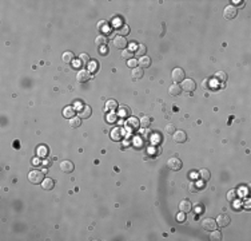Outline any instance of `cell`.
<instances>
[{
	"label": "cell",
	"mask_w": 251,
	"mask_h": 241,
	"mask_svg": "<svg viewBox=\"0 0 251 241\" xmlns=\"http://www.w3.org/2000/svg\"><path fill=\"white\" fill-rule=\"evenodd\" d=\"M223 16H225L227 20L234 19V17L236 16V8H235L234 6H232V4L227 6V7L225 8V11H223Z\"/></svg>",
	"instance_id": "cell-7"
},
{
	"label": "cell",
	"mask_w": 251,
	"mask_h": 241,
	"mask_svg": "<svg viewBox=\"0 0 251 241\" xmlns=\"http://www.w3.org/2000/svg\"><path fill=\"white\" fill-rule=\"evenodd\" d=\"M215 80H217V82H226V80H227V74L225 73V71H217V74H215Z\"/></svg>",
	"instance_id": "cell-22"
},
{
	"label": "cell",
	"mask_w": 251,
	"mask_h": 241,
	"mask_svg": "<svg viewBox=\"0 0 251 241\" xmlns=\"http://www.w3.org/2000/svg\"><path fill=\"white\" fill-rule=\"evenodd\" d=\"M122 58H123V59L130 60V59L132 58V51H131V50H124V51L122 52Z\"/></svg>",
	"instance_id": "cell-36"
},
{
	"label": "cell",
	"mask_w": 251,
	"mask_h": 241,
	"mask_svg": "<svg viewBox=\"0 0 251 241\" xmlns=\"http://www.w3.org/2000/svg\"><path fill=\"white\" fill-rule=\"evenodd\" d=\"M106 109H107V110H110V111H115L116 109H118V102H116L115 99H110V101H107V103H106Z\"/></svg>",
	"instance_id": "cell-24"
},
{
	"label": "cell",
	"mask_w": 251,
	"mask_h": 241,
	"mask_svg": "<svg viewBox=\"0 0 251 241\" xmlns=\"http://www.w3.org/2000/svg\"><path fill=\"white\" fill-rule=\"evenodd\" d=\"M199 176H200V178H202L203 181H208L210 178H211V174H210V172L207 170V169H200Z\"/></svg>",
	"instance_id": "cell-27"
},
{
	"label": "cell",
	"mask_w": 251,
	"mask_h": 241,
	"mask_svg": "<svg viewBox=\"0 0 251 241\" xmlns=\"http://www.w3.org/2000/svg\"><path fill=\"white\" fill-rule=\"evenodd\" d=\"M60 170L66 174H70L74 172V163L71 161H62L60 162Z\"/></svg>",
	"instance_id": "cell-9"
},
{
	"label": "cell",
	"mask_w": 251,
	"mask_h": 241,
	"mask_svg": "<svg viewBox=\"0 0 251 241\" xmlns=\"http://www.w3.org/2000/svg\"><path fill=\"white\" fill-rule=\"evenodd\" d=\"M208 83H210V79H208V78H207V79H204V80H203V83H202V87H203L204 90H208V88H210V87H208Z\"/></svg>",
	"instance_id": "cell-38"
},
{
	"label": "cell",
	"mask_w": 251,
	"mask_h": 241,
	"mask_svg": "<svg viewBox=\"0 0 251 241\" xmlns=\"http://www.w3.org/2000/svg\"><path fill=\"white\" fill-rule=\"evenodd\" d=\"M96 70H98V63H96V62L95 60L89 62V63H88V71H89V73H95Z\"/></svg>",
	"instance_id": "cell-35"
},
{
	"label": "cell",
	"mask_w": 251,
	"mask_h": 241,
	"mask_svg": "<svg viewBox=\"0 0 251 241\" xmlns=\"http://www.w3.org/2000/svg\"><path fill=\"white\" fill-rule=\"evenodd\" d=\"M122 137H123V131L120 130V129H115V130H112V133H111V138L115 141L122 139Z\"/></svg>",
	"instance_id": "cell-26"
},
{
	"label": "cell",
	"mask_w": 251,
	"mask_h": 241,
	"mask_svg": "<svg viewBox=\"0 0 251 241\" xmlns=\"http://www.w3.org/2000/svg\"><path fill=\"white\" fill-rule=\"evenodd\" d=\"M62 60L66 64L72 63V60H74V54L71 52V51H66V52L62 55Z\"/></svg>",
	"instance_id": "cell-20"
},
{
	"label": "cell",
	"mask_w": 251,
	"mask_h": 241,
	"mask_svg": "<svg viewBox=\"0 0 251 241\" xmlns=\"http://www.w3.org/2000/svg\"><path fill=\"white\" fill-rule=\"evenodd\" d=\"M231 222V218L227 216V214H219L218 218H217V225H219L221 228H225L228 226Z\"/></svg>",
	"instance_id": "cell-8"
},
{
	"label": "cell",
	"mask_w": 251,
	"mask_h": 241,
	"mask_svg": "<svg viewBox=\"0 0 251 241\" xmlns=\"http://www.w3.org/2000/svg\"><path fill=\"white\" fill-rule=\"evenodd\" d=\"M89 78H91V77H89V71H88V70H80L79 73L76 74V80H78L79 83L87 82Z\"/></svg>",
	"instance_id": "cell-11"
},
{
	"label": "cell",
	"mask_w": 251,
	"mask_h": 241,
	"mask_svg": "<svg viewBox=\"0 0 251 241\" xmlns=\"http://www.w3.org/2000/svg\"><path fill=\"white\" fill-rule=\"evenodd\" d=\"M36 153H38L39 157L46 158L47 155H48V147H47L46 145H40V146L38 147V149H36Z\"/></svg>",
	"instance_id": "cell-21"
},
{
	"label": "cell",
	"mask_w": 251,
	"mask_h": 241,
	"mask_svg": "<svg viewBox=\"0 0 251 241\" xmlns=\"http://www.w3.org/2000/svg\"><path fill=\"white\" fill-rule=\"evenodd\" d=\"M146 52H147V48H146V46L144 44H139L138 46V50H136V56H144L146 55Z\"/></svg>",
	"instance_id": "cell-31"
},
{
	"label": "cell",
	"mask_w": 251,
	"mask_h": 241,
	"mask_svg": "<svg viewBox=\"0 0 251 241\" xmlns=\"http://www.w3.org/2000/svg\"><path fill=\"white\" fill-rule=\"evenodd\" d=\"M28 181L34 185H39L44 181V174L40 170H32L28 173Z\"/></svg>",
	"instance_id": "cell-1"
},
{
	"label": "cell",
	"mask_w": 251,
	"mask_h": 241,
	"mask_svg": "<svg viewBox=\"0 0 251 241\" xmlns=\"http://www.w3.org/2000/svg\"><path fill=\"white\" fill-rule=\"evenodd\" d=\"M103 27H106V21H99V23H98V28H99V30H102L103 28Z\"/></svg>",
	"instance_id": "cell-42"
},
{
	"label": "cell",
	"mask_w": 251,
	"mask_h": 241,
	"mask_svg": "<svg viewBox=\"0 0 251 241\" xmlns=\"http://www.w3.org/2000/svg\"><path fill=\"white\" fill-rule=\"evenodd\" d=\"M182 91L183 90H182V87H180V84H179V83H172L171 86L168 87V94H170V95H172V97L180 95Z\"/></svg>",
	"instance_id": "cell-13"
},
{
	"label": "cell",
	"mask_w": 251,
	"mask_h": 241,
	"mask_svg": "<svg viewBox=\"0 0 251 241\" xmlns=\"http://www.w3.org/2000/svg\"><path fill=\"white\" fill-rule=\"evenodd\" d=\"M91 113H92V110H91V107L89 106H83V107H80V110H79V118H83V119H87V118H89L91 117Z\"/></svg>",
	"instance_id": "cell-15"
},
{
	"label": "cell",
	"mask_w": 251,
	"mask_h": 241,
	"mask_svg": "<svg viewBox=\"0 0 251 241\" xmlns=\"http://www.w3.org/2000/svg\"><path fill=\"white\" fill-rule=\"evenodd\" d=\"M112 43L116 48H119V50H124L126 46H127V40H126L124 36H115Z\"/></svg>",
	"instance_id": "cell-10"
},
{
	"label": "cell",
	"mask_w": 251,
	"mask_h": 241,
	"mask_svg": "<svg viewBox=\"0 0 251 241\" xmlns=\"http://www.w3.org/2000/svg\"><path fill=\"white\" fill-rule=\"evenodd\" d=\"M116 31H118V34L120 35V36H123V35L127 36V35L130 34V27L127 24H122V26L118 27V30H116Z\"/></svg>",
	"instance_id": "cell-23"
},
{
	"label": "cell",
	"mask_w": 251,
	"mask_h": 241,
	"mask_svg": "<svg viewBox=\"0 0 251 241\" xmlns=\"http://www.w3.org/2000/svg\"><path fill=\"white\" fill-rule=\"evenodd\" d=\"M236 198V190H230L227 193V201L228 202H232V201H235Z\"/></svg>",
	"instance_id": "cell-33"
},
{
	"label": "cell",
	"mask_w": 251,
	"mask_h": 241,
	"mask_svg": "<svg viewBox=\"0 0 251 241\" xmlns=\"http://www.w3.org/2000/svg\"><path fill=\"white\" fill-rule=\"evenodd\" d=\"M164 131H166V133H167V134H174V133H175V131H176V127H175V126H174V125H172V123H168V125H167V126H166V127H164Z\"/></svg>",
	"instance_id": "cell-34"
},
{
	"label": "cell",
	"mask_w": 251,
	"mask_h": 241,
	"mask_svg": "<svg viewBox=\"0 0 251 241\" xmlns=\"http://www.w3.org/2000/svg\"><path fill=\"white\" fill-rule=\"evenodd\" d=\"M171 78H172V80H174V83H179V82H183V80H185L186 74H185V71H183L180 67H176V69L172 70Z\"/></svg>",
	"instance_id": "cell-2"
},
{
	"label": "cell",
	"mask_w": 251,
	"mask_h": 241,
	"mask_svg": "<svg viewBox=\"0 0 251 241\" xmlns=\"http://www.w3.org/2000/svg\"><path fill=\"white\" fill-rule=\"evenodd\" d=\"M136 64H138V62H136L135 59H130V60H128V67H132V69H135Z\"/></svg>",
	"instance_id": "cell-40"
},
{
	"label": "cell",
	"mask_w": 251,
	"mask_h": 241,
	"mask_svg": "<svg viewBox=\"0 0 251 241\" xmlns=\"http://www.w3.org/2000/svg\"><path fill=\"white\" fill-rule=\"evenodd\" d=\"M80 125H82V118L79 117H72L70 120V126L71 127H79Z\"/></svg>",
	"instance_id": "cell-28"
},
{
	"label": "cell",
	"mask_w": 251,
	"mask_h": 241,
	"mask_svg": "<svg viewBox=\"0 0 251 241\" xmlns=\"http://www.w3.org/2000/svg\"><path fill=\"white\" fill-rule=\"evenodd\" d=\"M151 118L150 117H143L140 120H139V123H140V126L142 127H144V129H147V127H148L150 126V125H151Z\"/></svg>",
	"instance_id": "cell-30"
},
{
	"label": "cell",
	"mask_w": 251,
	"mask_h": 241,
	"mask_svg": "<svg viewBox=\"0 0 251 241\" xmlns=\"http://www.w3.org/2000/svg\"><path fill=\"white\" fill-rule=\"evenodd\" d=\"M210 239H211V241H221L222 240V233L219 230H211L210 232Z\"/></svg>",
	"instance_id": "cell-25"
},
{
	"label": "cell",
	"mask_w": 251,
	"mask_h": 241,
	"mask_svg": "<svg viewBox=\"0 0 251 241\" xmlns=\"http://www.w3.org/2000/svg\"><path fill=\"white\" fill-rule=\"evenodd\" d=\"M95 43H96V46H99V47L106 46L107 44V38L104 36V35H99V36L95 39Z\"/></svg>",
	"instance_id": "cell-29"
},
{
	"label": "cell",
	"mask_w": 251,
	"mask_h": 241,
	"mask_svg": "<svg viewBox=\"0 0 251 241\" xmlns=\"http://www.w3.org/2000/svg\"><path fill=\"white\" fill-rule=\"evenodd\" d=\"M167 166H168L170 170L178 172V170H180V169H182L183 163H182V161L179 159V158H176V157H172V158H170V159L167 161Z\"/></svg>",
	"instance_id": "cell-3"
},
{
	"label": "cell",
	"mask_w": 251,
	"mask_h": 241,
	"mask_svg": "<svg viewBox=\"0 0 251 241\" xmlns=\"http://www.w3.org/2000/svg\"><path fill=\"white\" fill-rule=\"evenodd\" d=\"M180 87H182L183 91H186V92H192V91H194L195 88H196V83H195V80H192V79H185Z\"/></svg>",
	"instance_id": "cell-4"
},
{
	"label": "cell",
	"mask_w": 251,
	"mask_h": 241,
	"mask_svg": "<svg viewBox=\"0 0 251 241\" xmlns=\"http://www.w3.org/2000/svg\"><path fill=\"white\" fill-rule=\"evenodd\" d=\"M143 75H144V71H143L142 67H135L131 71V77L134 79H140V78H143Z\"/></svg>",
	"instance_id": "cell-17"
},
{
	"label": "cell",
	"mask_w": 251,
	"mask_h": 241,
	"mask_svg": "<svg viewBox=\"0 0 251 241\" xmlns=\"http://www.w3.org/2000/svg\"><path fill=\"white\" fill-rule=\"evenodd\" d=\"M99 52L102 54V55H106V54H108V48H107L106 46H104V47L102 46V47L99 48Z\"/></svg>",
	"instance_id": "cell-41"
},
{
	"label": "cell",
	"mask_w": 251,
	"mask_h": 241,
	"mask_svg": "<svg viewBox=\"0 0 251 241\" xmlns=\"http://www.w3.org/2000/svg\"><path fill=\"white\" fill-rule=\"evenodd\" d=\"M115 120H116V115H115V113L110 114V115H107V122H108V123H114Z\"/></svg>",
	"instance_id": "cell-37"
},
{
	"label": "cell",
	"mask_w": 251,
	"mask_h": 241,
	"mask_svg": "<svg viewBox=\"0 0 251 241\" xmlns=\"http://www.w3.org/2000/svg\"><path fill=\"white\" fill-rule=\"evenodd\" d=\"M191 209H192V204L188 200H182L180 202H179V210H180V212L188 213Z\"/></svg>",
	"instance_id": "cell-14"
},
{
	"label": "cell",
	"mask_w": 251,
	"mask_h": 241,
	"mask_svg": "<svg viewBox=\"0 0 251 241\" xmlns=\"http://www.w3.org/2000/svg\"><path fill=\"white\" fill-rule=\"evenodd\" d=\"M79 62H80V63H82V64H88L89 63V56L87 55V54H80V55H79Z\"/></svg>",
	"instance_id": "cell-32"
},
{
	"label": "cell",
	"mask_w": 251,
	"mask_h": 241,
	"mask_svg": "<svg viewBox=\"0 0 251 241\" xmlns=\"http://www.w3.org/2000/svg\"><path fill=\"white\" fill-rule=\"evenodd\" d=\"M172 139H174V142H176V144H185L187 141V134L183 130H176L172 134Z\"/></svg>",
	"instance_id": "cell-6"
},
{
	"label": "cell",
	"mask_w": 251,
	"mask_h": 241,
	"mask_svg": "<svg viewBox=\"0 0 251 241\" xmlns=\"http://www.w3.org/2000/svg\"><path fill=\"white\" fill-rule=\"evenodd\" d=\"M139 119H136V118H134V117H131V118H128L127 120H126V129H128V130H136V129L139 127Z\"/></svg>",
	"instance_id": "cell-12"
},
{
	"label": "cell",
	"mask_w": 251,
	"mask_h": 241,
	"mask_svg": "<svg viewBox=\"0 0 251 241\" xmlns=\"http://www.w3.org/2000/svg\"><path fill=\"white\" fill-rule=\"evenodd\" d=\"M74 114H75V109L72 106H67V107H64V110H63V117L64 118L71 119L74 117Z\"/></svg>",
	"instance_id": "cell-19"
},
{
	"label": "cell",
	"mask_w": 251,
	"mask_h": 241,
	"mask_svg": "<svg viewBox=\"0 0 251 241\" xmlns=\"http://www.w3.org/2000/svg\"><path fill=\"white\" fill-rule=\"evenodd\" d=\"M202 228L207 232H211L217 228V221L212 220V218H210V217L203 218V221H202Z\"/></svg>",
	"instance_id": "cell-5"
},
{
	"label": "cell",
	"mask_w": 251,
	"mask_h": 241,
	"mask_svg": "<svg viewBox=\"0 0 251 241\" xmlns=\"http://www.w3.org/2000/svg\"><path fill=\"white\" fill-rule=\"evenodd\" d=\"M139 66L142 67V69H148V67L151 66V59L150 56H142L140 59H139Z\"/></svg>",
	"instance_id": "cell-18"
},
{
	"label": "cell",
	"mask_w": 251,
	"mask_h": 241,
	"mask_svg": "<svg viewBox=\"0 0 251 241\" xmlns=\"http://www.w3.org/2000/svg\"><path fill=\"white\" fill-rule=\"evenodd\" d=\"M176 220H178L179 222H183V221H185V213H183V212L178 213V216H176Z\"/></svg>",
	"instance_id": "cell-39"
},
{
	"label": "cell",
	"mask_w": 251,
	"mask_h": 241,
	"mask_svg": "<svg viewBox=\"0 0 251 241\" xmlns=\"http://www.w3.org/2000/svg\"><path fill=\"white\" fill-rule=\"evenodd\" d=\"M53 186H55V181L51 178H44V181L42 182V187L44 190H51L53 189Z\"/></svg>",
	"instance_id": "cell-16"
}]
</instances>
